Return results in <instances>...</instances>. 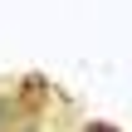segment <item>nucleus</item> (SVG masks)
Here are the masks:
<instances>
[{
  "instance_id": "f257e3e1",
  "label": "nucleus",
  "mask_w": 132,
  "mask_h": 132,
  "mask_svg": "<svg viewBox=\"0 0 132 132\" xmlns=\"http://www.w3.org/2000/svg\"><path fill=\"white\" fill-rule=\"evenodd\" d=\"M83 132H118V127H113V122H88Z\"/></svg>"
}]
</instances>
